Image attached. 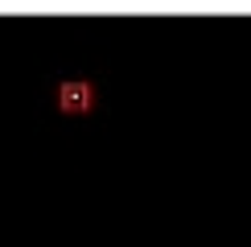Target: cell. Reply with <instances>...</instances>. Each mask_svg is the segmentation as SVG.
I'll list each match as a JSON object with an SVG mask.
<instances>
[{
	"label": "cell",
	"mask_w": 251,
	"mask_h": 247,
	"mask_svg": "<svg viewBox=\"0 0 251 247\" xmlns=\"http://www.w3.org/2000/svg\"><path fill=\"white\" fill-rule=\"evenodd\" d=\"M54 103H58L62 116H91L99 107V87L87 78H66V82H58Z\"/></svg>",
	"instance_id": "cell-1"
}]
</instances>
